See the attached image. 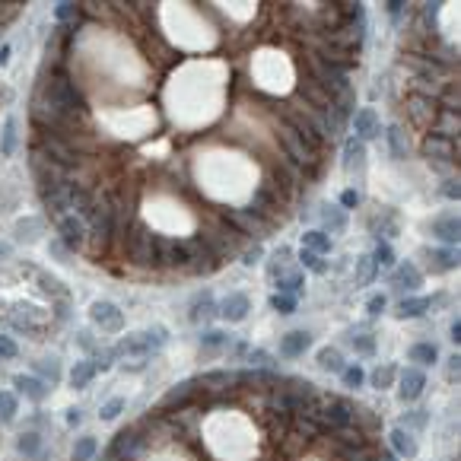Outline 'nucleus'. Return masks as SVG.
<instances>
[{
  "label": "nucleus",
  "instance_id": "nucleus-1",
  "mask_svg": "<svg viewBox=\"0 0 461 461\" xmlns=\"http://www.w3.org/2000/svg\"><path fill=\"white\" fill-rule=\"evenodd\" d=\"M121 242H124L128 261H134L137 268H156V264H162V245H166V239L156 236L143 223H131L124 229Z\"/></svg>",
  "mask_w": 461,
  "mask_h": 461
},
{
  "label": "nucleus",
  "instance_id": "nucleus-2",
  "mask_svg": "<svg viewBox=\"0 0 461 461\" xmlns=\"http://www.w3.org/2000/svg\"><path fill=\"white\" fill-rule=\"evenodd\" d=\"M299 64H302V71H306L302 77H312L315 83H321L328 92H331V96H340V92L350 90V73L353 71H347V67L331 64V61L318 58V54H312V52H309Z\"/></svg>",
  "mask_w": 461,
  "mask_h": 461
},
{
  "label": "nucleus",
  "instance_id": "nucleus-3",
  "mask_svg": "<svg viewBox=\"0 0 461 461\" xmlns=\"http://www.w3.org/2000/svg\"><path fill=\"white\" fill-rule=\"evenodd\" d=\"M166 344V328H147V331H137V334H128V337H121V344L115 347L112 353H121V357H150L153 350H160V347Z\"/></svg>",
  "mask_w": 461,
  "mask_h": 461
},
{
  "label": "nucleus",
  "instance_id": "nucleus-4",
  "mask_svg": "<svg viewBox=\"0 0 461 461\" xmlns=\"http://www.w3.org/2000/svg\"><path fill=\"white\" fill-rule=\"evenodd\" d=\"M143 448H147V436H143L137 426H128V429H121V433L112 439L109 455H112V458H118V461H137Z\"/></svg>",
  "mask_w": 461,
  "mask_h": 461
},
{
  "label": "nucleus",
  "instance_id": "nucleus-5",
  "mask_svg": "<svg viewBox=\"0 0 461 461\" xmlns=\"http://www.w3.org/2000/svg\"><path fill=\"white\" fill-rule=\"evenodd\" d=\"M223 223L232 226V232H239V236H255V239H264L270 232V226L264 223L258 213H251L249 207H242V210H223Z\"/></svg>",
  "mask_w": 461,
  "mask_h": 461
},
{
  "label": "nucleus",
  "instance_id": "nucleus-6",
  "mask_svg": "<svg viewBox=\"0 0 461 461\" xmlns=\"http://www.w3.org/2000/svg\"><path fill=\"white\" fill-rule=\"evenodd\" d=\"M423 156H426L429 162H436V166H455V160H458V140H448V137L436 134V131H429L426 140H423Z\"/></svg>",
  "mask_w": 461,
  "mask_h": 461
},
{
  "label": "nucleus",
  "instance_id": "nucleus-7",
  "mask_svg": "<svg viewBox=\"0 0 461 461\" xmlns=\"http://www.w3.org/2000/svg\"><path fill=\"white\" fill-rule=\"evenodd\" d=\"M58 236H61V245L71 251H86V239H90V232H86V223L80 217H73V213H67V217H61L58 223Z\"/></svg>",
  "mask_w": 461,
  "mask_h": 461
},
{
  "label": "nucleus",
  "instance_id": "nucleus-8",
  "mask_svg": "<svg viewBox=\"0 0 461 461\" xmlns=\"http://www.w3.org/2000/svg\"><path fill=\"white\" fill-rule=\"evenodd\" d=\"M90 318H92V325H99L102 331H109V334H118L124 328L121 309H118L115 302H105V299L92 302V306H90Z\"/></svg>",
  "mask_w": 461,
  "mask_h": 461
},
{
  "label": "nucleus",
  "instance_id": "nucleus-9",
  "mask_svg": "<svg viewBox=\"0 0 461 461\" xmlns=\"http://www.w3.org/2000/svg\"><path fill=\"white\" fill-rule=\"evenodd\" d=\"M249 312H251V299L245 293H229L223 302H217V315L223 321H229V325H239V321H245L249 318Z\"/></svg>",
  "mask_w": 461,
  "mask_h": 461
},
{
  "label": "nucleus",
  "instance_id": "nucleus-10",
  "mask_svg": "<svg viewBox=\"0 0 461 461\" xmlns=\"http://www.w3.org/2000/svg\"><path fill=\"white\" fill-rule=\"evenodd\" d=\"M423 388H426V376H423V369L410 366V369L401 372V382H397V397H401V404H414L417 397L423 395Z\"/></svg>",
  "mask_w": 461,
  "mask_h": 461
},
{
  "label": "nucleus",
  "instance_id": "nucleus-11",
  "mask_svg": "<svg viewBox=\"0 0 461 461\" xmlns=\"http://www.w3.org/2000/svg\"><path fill=\"white\" fill-rule=\"evenodd\" d=\"M353 131H357V140L359 143L382 137V121H378L376 109H357V112H353Z\"/></svg>",
  "mask_w": 461,
  "mask_h": 461
},
{
  "label": "nucleus",
  "instance_id": "nucleus-12",
  "mask_svg": "<svg viewBox=\"0 0 461 461\" xmlns=\"http://www.w3.org/2000/svg\"><path fill=\"white\" fill-rule=\"evenodd\" d=\"M194 261V249L188 245V239H166L162 245V264L169 268H188Z\"/></svg>",
  "mask_w": 461,
  "mask_h": 461
},
{
  "label": "nucleus",
  "instance_id": "nucleus-13",
  "mask_svg": "<svg viewBox=\"0 0 461 461\" xmlns=\"http://www.w3.org/2000/svg\"><path fill=\"white\" fill-rule=\"evenodd\" d=\"M299 96H306V105H309V109H315V112H328V109H331V102H334L331 92H328L321 83H315L312 77H302Z\"/></svg>",
  "mask_w": 461,
  "mask_h": 461
},
{
  "label": "nucleus",
  "instance_id": "nucleus-14",
  "mask_svg": "<svg viewBox=\"0 0 461 461\" xmlns=\"http://www.w3.org/2000/svg\"><path fill=\"white\" fill-rule=\"evenodd\" d=\"M388 283L397 289V293H410V289L423 287V274H420V270H417L410 261H404V264H397V268L391 270Z\"/></svg>",
  "mask_w": 461,
  "mask_h": 461
},
{
  "label": "nucleus",
  "instance_id": "nucleus-15",
  "mask_svg": "<svg viewBox=\"0 0 461 461\" xmlns=\"http://www.w3.org/2000/svg\"><path fill=\"white\" fill-rule=\"evenodd\" d=\"M312 347V334L309 331H289L280 337V357L283 359H299Z\"/></svg>",
  "mask_w": 461,
  "mask_h": 461
},
{
  "label": "nucleus",
  "instance_id": "nucleus-16",
  "mask_svg": "<svg viewBox=\"0 0 461 461\" xmlns=\"http://www.w3.org/2000/svg\"><path fill=\"white\" fill-rule=\"evenodd\" d=\"M217 315V299H213L210 289H204V293H198L191 299V309H188V318L194 321V325H207V321Z\"/></svg>",
  "mask_w": 461,
  "mask_h": 461
},
{
  "label": "nucleus",
  "instance_id": "nucleus-17",
  "mask_svg": "<svg viewBox=\"0 0 461 461\" xmlns=\"http://www.w3.org/2000/svg\"><path fill=\"white\" fill-rule=\"evenodd\" d=\"M433 236L439 239V242H445V245H455L458 242V236H461L458 217H455V213H442V217H436L433 220Z\"/></svg>",
  "mask_w": 461,
  "mask_h": 461
},
{
  "label": "nucleus",
  "instance_id": "nucleus-18",
  "mask_svg": "<svg viewBox=\"0 0 461 461\" xmlns=\"http://www.w3.org/2000/svg\"><path fill=\"white\" fill-rule=\"evenodd\" d=\"M407 112H410V121L414 124H429L439 112V102L436 99H420V96H410L407 99Z\"/></svg>",
  "mask_w": 461,
  "mask_h": 461
},
{
  "label": "nucleus",
  "instance_id": "nucleus-19",
  "mask_svg": "<svg viewBox=\"0 0 461 461\" xmlns=\"http://www.w3.org/2000/svg\"><path fill=\"white\" fill-rule=\"evenodd\" d=\"M388 439H391V452L395 455H401V458H417V439L410 436V429L395 426L388 433Z\"/></svg>",
  "mask_w": 461,
  "mask_h": 461
},
{
  "label": "nucleus",
  "instance_id": "nucleus-20",
  "mask_svg": "<svg viewBox=\"0 0 461 461\" xmlns=\"http://www.w3.org/2000/svg\"><path fill=\"white\" fill-rule=\"evenodd\" d=\"M429 306H433V299H429V296H407V299L397 302L395 315H397V318H420V315L426 312Z\"/></svg>",
  "mask_w": 461,
  "mask_h": 461
},
{
  "label": "nucleus",
  "instance_id": "nucleus-21",
  "mask_svg": "<svg viewBox=\"0 0 461 461\" xmlns=\"http://www.w3.org/2000/svg\"><path fill=\"white\" fill-rule=\"evenodd\" d=\"M423 255L429 258V268H433V274H445V270H455V264H458V255H455L452 249H426Z\"/></svg>",
  "mask_w": 461,
  "mask_h": 461
},
{
  "label": "nucleus",
  "instance_id": "nucleus-22",
  "mask_svg": "<svg viewBox=\"0 0 461 461\" xmlns=\"http://www.w3.org/2000/svg\"><path fill=\"white\" fill-rule=\"evenodd\" d=\"M433 124H436V134H442V137H448V140H458V112H445V109H439L436 112V118H433Z\"/></svg>",
  "mask_w": 461,
  "mask_h": 461
},
{
  "label": "nucleus",
  "instance_id": "nucleus-23",
  "mask_svg": "<svg viewBox=\"0 0 461 461\" xmlns=\"http://www.w3.org/2000/svg\"><path fill=\"white\" fill-rule=\"evenodd\" d=\"M289 258H293V251H289L287 245H280V249L270 255V261H268V277L270 280H280L283 274H289Z\"/></svg>",
  "mask_w": 461,
  "mask_h": 461
},
{
  "label": "nucleus",
  "instance_id": "nucleus-24",
  "mask_svg": "<svg viewBox=\"0 0 461 461\" xmlns=\"http://www.w3.org/2000/svg\"><path fill=\"white\" fill-rule=\"evenodd\" d=\"M302 249L315 251V255L325 258L328 251H331V236H328V232H321V229H309L306 236H302Z\"/></svg>",
  "mask_w": 461,
  "mask_h": 461
},
{
  "label": "nucleus",
  "instance_id": "nucleus-25",
  "mask_svg": "<svg viewBox=\"0 0 461 461\" xmlns=\"http://www.w3.org/2000/svg\"><path fill=\"white\" fill-rule=\"evenodd\" d=\"M13 385L20 388V395L32 397V401H45V395H48L45 382H39V378H32V376H16Z\"/></svg>",
  "mask_w": 461,
  "mask_h": 461
},
{
  "label": "nucleus",
  "instance_id": "nucleus-26",
  "mask_svg": "<svg viewBox=\"0 0 461 461\" xmlns=\"http://www.w3.org/2000/svg\"><path fill=\"white\" fill-rule=\"evenodd\" d=\"M363 160H366V147L357 140V137H350V140L344 143V169H347V172L363 169Z\"/></svg>",
  "mask_w": 461,
  "mask_h": 461
},
{
  "label": "nucleus",
  "instance_id": "nucleus-27",
  "mask_svg": "<svg viewBox=\"0 0 461 461\" xmlns=\"http://www.w3.org/2000/svg\"><path fill=\"white\" fill-rule=\"evenodd\" d=\"M315 359H318V369L325 372H344V357H340L337 347H321Z\"/></svg>",
  "mask_w": 461,
  "mask_h": 461
},
{
  "label": "nucleus",
  "instance_id": "nucleus-28",
  "mask_svg": "<svg viewBox=\"0 0 461 461\" xmlns=\"http://www.w3.org/2000/svg\"><path fill=\"white\" fill-rule=\"evenodd\" d=\"M92 378H96V366H92V359H83V363H77V366L71 369V388H73V391L86 388Z\"/></svg>",
  "mask_w": 461,
  "mask_h": 461
},
{
  "label": "nucleus",
  "instance_id": "nucleus-29",
  "mask_svg": "<svg viewBox=\"0 0 461 461\" xmlns=\"http://www.w3.org/2000/svg\"><path fill=\"white\" fill-rule=\"evenodd\" d=\"M321 226H325V229L321 232H344V226H347V217H344V210H340V207H331V204H325L321 207Z\"/></svg>",
  "mask_w": 461,
  "mask_h": 461
},
{
  "label": "nucleus",
  "instance_id": "nucleus-30",
  "mask_svg": "<svg viewBox=\"0 0 461 461\" xmlns=\"http://www.w3.org/2000/svg\"><path fill=\"white\" fill-rule=\"evenodd\" d=\"M436 359H439V350H436L433 344H426V340L410 347V363H417V369H420V366H433Z\"/></svg>",
  "mask_w": 461,
  "mask_h": 461
},
{
  "label": "nucleus",
  "instance_id": "nucleus-31",
  "mask_svg": "<svg viewBox=\"0 0 461 461\" xmlns=\"http://www.w3.org/2000/svg\"><path fill=\"white\" fill-rule=\"evenodd\" d=\"M274 283H277V293L296 296V299H299V293L306 289V277H302L299 270H293V274H283L280 280H274Z\"/></svg>",
  "mask_w": 461,
  "mask_h": 461
},
{
  "label": "nucleus",
  "instance_id": "nucleus-32",
  "mask_svg": "<svg viewBox=\"0 0 461 461\" xmlns=\"http://www.w3.org/2000/svg\"><path fill=\"white\" fill-rule=\"evenodd\" d=\"M188 274H194V277H210V274H217L220 270V261L213 255H194V261L188 264Z\"/></svg>",
  "mask_w": 461,
  "mask_h": 461
},
{
  "label": "nucleus",
  "instance_id": "nucleus-33",
  "mask_svg": "<svg viewBox=\"0 0 461 461\" xmlns=\"http://www.w3.org/2000/svg\"><path fill=\"white\" fill-rule=\"evenodd\" d=\"M385 140H388V147H391V153H395V160H407L410 143H407V137L401 134V128H397V124H391V128H388Z\"/></svg>",
  "mask_w": 461,
  "mask_h": 461
},
{
  "label": "nucleus",
  "instance_id": "nucleus-34",
  "mask_svg": "<svg viewBox=\"0 0 461 461\" xmlns=\"http://www.w3.org/2000/svg\"><path fill=\"white\" fill-rule=\"evenodd\" d=\"M16 414H20L16 395H13V391H0V426L13 423V420H16Z\"/></svg>",
  "mask_w": 461,
  "mask_h": 461
},
{
  "label": "nucleus",
  "instance_id": "nucleus-35",
  "mask_svg": "<svg viewBox=\"0 0 461 461\" xmlns=\"http://www.w3.org/2000/svg\"><path fill=\"white\" fill-rule=\"evenodd\" d=\"M331 109H334V115H340L344 121H347V118H353V112H357V96H353V90H347V92H340V96H334Z\"/></svg>",
  "mask_w": 461,
  "mask_h": 461
},
{
  "label": "nucleus",
  "instance_id": "nucleus-36",
  "mask_svg": "<svg viewBox=\"0 0 461 461\" xmlns=\"http://www.w3.org/2000/svg\"><path fill=\"white\" fill-rule=\"evenodd\" d=\"M395 376H397L395 366H376V369H372V376H369V382H372V388L385 391V388H391Z\"/></svg>",
  "mask_w": 461,
  "mask_h": 461
},
{
  "label": "nucleus",
  "instance_id": "nucleus-37",
  "mask_svg": "<svg viewBox=\"0 0 461 461\" xmlns=\"http://www.w3.org/2000/svg\"><path fill=\"white\" fill-rule=\"evenodd\" d=\"M299 264H302L306 270H312V274H318V277L328 274V268H331V264H328L321 255H315V251H306V249L299 251Z\"/></svg>",
  "mask_w": 461,
  "mask_h": 461
},
{
  "label": "nucleus",
  "instance_id": "nucleus-38",
  "mask_svg": "<svg viewBox=\"0 0 461 461\" xmlns=\"http://www.w3.org/2000/svg\"><path fill=\"white\" fill-rule=\"evenodd\" d=\"M376 274H378V268L372 264V258H369V255L359 258V261H357V283H359V287L372 283V280H376Z\"/></svg>",
  "mask_w": 461,
  "mask_h": 461
},
{
  "label": "nucleus",
  "instance_id": "nucleus-39",
  "mask_svg": "<svg viewBox=\"0 0 461 461\" xmlns=\"http://www.w3.org/2000/svg\"><path fill=\"white\" fill-rule=\"evenodd\" d=\"M296 306H299V299H296V296H287V293H274V296H270V309H274V312H280V315H293Z\"/></svg>",
  "mask_w": 461,
  "mask_h": 461
},
{
  "label": "nucleus",
  "instance_id": "nucleus-40",
  "mask_svg": "<svg viewBox=\"0 0 461 461\" xmlns=\"http://www.w3.org/2000/svg\"><path fill=\"white\" fill-rule=\"evenodd\" d=\"M99 442L92 439V436H83V439H77V445H73V461H90L92 455H96Z\"/></svg>",
  "mask_w": 461,
  "mask_h": 461
},
{
  "label": "nucleus",
  "instance_id": "nucleus-41",
  "mask_svg": "<svg viewBox=\"0 0 461 461\" xmlns=\"http://www.w3.org/2000/svg\"><path fill=\"white\" fill-rule=\"evenodd\" d=\"M13 150H16V118H7V124H4V140H0V153L13 156Z\"/></svg>",
  "mask_w": 461,
  "mask_h": 461
},
{
  "label": "nucleus",
  "instance_id": "nucleus-42",
  "mask_svg": "<svg viewBox=\"0 0 461 461\" xmlns=\"http://www.w3.org/2000/svg\"><path fill=\"white\" fill-rule=\"evenodd\" d=\"M369 258H372V264H376V268H395V251H391L388 242H378L376 251H372Z\"/></svg>",
  "mask_w": 461,
  "mask_h": 461
},
{
  "label": "nucleus",
  "instance_id": "nucleus-43",
  "mask_svg": "<svg viewBox=\"0 0 461 461\" xmlns=\"http://www.w3.org/2000/svg\"><path fill=\"white\" fill-rule=\"evenodd\" d=\"M350 344H353V350L363 353V357L376 353V337H372V334H357V337H350Z\"/></svg>",
  "mask_w": 461,
  "mask_h": 461
},
{
  "label": "nucleus",
  "instance_id": "nucleus-44",
  "mask_svg": "<svg viewBox=\"0 0 461 461\" xmlns=\"http://www.w3.org/2000/svg\"><path fill=\"white\" fill-rule=\"evenodd\" d=\"M340 378H344L347 388H359V385L366 382V372L359 369V366H344V372H340Z\"/></svg>",
  "mask_w": 461,
  "mask_h": 461
},
{
  "label": "nucleus",
  "instance_id": "nucleus-45",
  "mask_svg": "<svg viewBox=\"0 0 461 461\" xmlns=\"http://www.w3.org/2000/svg\"><path fill=\"white\" fill-rule=\"evenodd\" d=\"M200 344H204L207 350H213V347H226L229 344V334L226 331H204L200 334Z\"/></svg>",
  "mask_w": 461,
  "mask_h": 461
},
{
  "label": "nucleus",
  "instance_id": "nucleus-46",
  "mask_svg": "<svg viewBox=\"0 0 461 461\" xmlns=\"http://www.w3.org/2000/svg\"><path fill=\"white\" fill-rule=\"evenodd\" d=\"M16 445H20L23 455H39V445H42V442H39V436H35V433H23Z\"/></svg>",
  "mask_w": 461,
  "mask_h": 461
},
{
  "label": "nucleus",
  "instance_id": "nucleus-47",
  "mask_svg": "<svg viewBox=\"0 0 461 461\" xmlns=\"http://www.w3.org/2000/svg\"><path fill=\"white\" fill-rule=\"evenodd\" d=\"M121 410H124V397H112V401L102 404V414H99V417H102V420H115Z\"/></svg>",
  "mask_w": 461,
  "mask_h": 461
},
{
  "label": "nucleus",
  "instance_id": "nucleus-48",
  "mask_svg": "<svg viewBox=\"0 0 461 461\" xmlns=\"http://www.w3.org/2000/svg\"><path fill=\"white\" fill-rule=\"evenodd\" d=\"M388 309V299H385L382 293H376V296H369V302H366V312L372 315V318H378V315Z\"/></svg>",
  "mask_w": 461,
  "mask_h": 461
},
{
  "label": "nucleus",
  "instance_id": "nucleus-49",
  "mask_svg": "<svg viewBox=\"0 0 461 461\" xmlns=\"http://www.w3.org/2000/svg\"><path fill=\"white\" fill-rule=\"evenodd\" d=\"M16 353H20L16 340L7 337V334H0V359H16Z\"/></svg>",
  "mask_w": 461,
  "mask_h": 461
},
{
  "label": "nucleus",
  "instance_id": "nucleus-50",
  "mask_svg": "<svg viewBox=\"0 0 461 461\" xmlns=\"http://www.w3.org/2000/svg\"><path fill=\"white\" fill-rule=\"evenodd\" d=\"M54 16H58L61 23H67V20H77V16H80V7H77V4H58V10H54Z\"/></svg>",
  "mask_w": 461,
  "mask_h": 461
},
{
  "label": "nucleus",
  "instance_id": "nucleus-51",
  "mask_svg": "<svg viewBox=\"0 0 461 461\" xmlns=\"http://www.w3.org/2000/svg\"><path fill=\"white\" fill-rule=\"evenodd\" d=\"M407 426H414V429L426 426V410H410V417H404V426L401 429H407Z\"/></svg>",
  "mask_w": 461,
  "mask_h": 461
},
{
  "label": "nucleus",
  "instance_id": "nucleus-52",
  "mask_svg": "<svg viewBox=\"0 0 461 461\" xmlns=\"http://www.w3.org/2000/svg\"><path fill=\"white\" fill-rule=\"evenodd\" d=\"M340 207H344V210H357V207H359V194L353 191V188H347V191L340 194Z\"/></svg>",
  "mask_w": 461,
  "mask_h": 461
},
{
  "label": "nucleus",
  "instance_id": "nucleus-53",
  "mask_svg": "<svg viewBox=\"0 0 461 461\" xmlns=\"http://www.w3.org/2000/svg\"><path fill=\"white\" fill-rule=\"evenodd\" d=\"M249 363H255L258 369H270V366H274V363H270V357H268V353H264V350H251Z\"/></svg>",
  "mask_w": 461,
  "mask_h": 461
},
{
  "label": "nucleus",
  "instance_id": "nucleus-54",
  "mask_svg": "<svg viewBox=\"0 0 461 461\" xmlns=\"http://www.w3.org/2000/svg\"><path fill=\"white\" fill-rule=\"evenodd\" d=\"M261 255H264V251H261V245H255V249H249V251H245V255H242V264H245V268H255V264L261 261Z\"/></svg>",
  "mask_w": 461,
  "mask_h": 461
},
{
  "label": "nucleus",
  "instance_id": "nucleus-55",
  "mask_svg": "<svg viewBox=\"0 0 461 461\" xmlns=\"http://www.w3.org/2000/svg\"><path fill=\"white\" fill-rule=\"evenodd\" d=\"M442 194H445L448 200H458V181H455V179H445V181H442Z\"/></svg>",
  "mask_w": 461,
  "mask_h": 461
},
{
  "label": "nucleus",
  "instance_id": "nucleus-56",
  "mask_svg": "<svg viewBox=\"0 0 461 461\" xmlns=\"http://www.w3.org/2000/svg\"><path fill=\"white\" fill-rule=\"evenodd\" d=\"M39 372H42V376H52V382L58 378V366H54V359H42V363H39Z\"/></svg>",
  "mask_w": 461,
  "mask_h": 461
},
{
  "label": "nucleus",
  "instance_id": "nucleus-57",
  "mask_svg": "<svg viewBox=\"0 0 461 461\" xmlns=\"http://www.w3.org/2000/svg\"><path fill=\"white\" fill-rule=\"evenodd\" d=\"M404 7H407V4H401V0H388V4H385V10H388V16H401L404 13Z\"/></svg>",
  "mask_w": 461,
  "mask_h": 461
},
{
  "label": "nucleus",
  "instance_id": "nucleus-58",
  "mask_svg": "<svg viewBox=\"0 0 461 461\" xmlns=\"http://www.w3.org/2000/svg\"><path fill=\"white\" fill-rule=\"evenodd\" d=\"M80 420H83V414H80L77 407H71V410H67V423H71V426H77Z\"/></svg>",
  "mask_w": 461,
  "mask_h": 461
},
{
  "label": "nucleus",
  "instance_id": "nucleus-59",
  "mask_svg": "<svg viewBox=\"0 0 461 461\" xmlns=\"http://www.w3.org/2000/svg\"><path fill=\"white\" fill-rule=\"evenodd\" d=\"M458 363H461L458 357H452V359H448V378H452V382H455V376H458Z\"/></svg>",
  "mask_w": 461,
  "mask_h": 461
},
{
  "label": "nucleus",
  "instance_id": "nucleus-60",
  "mask_svg": "<svg viewBox=\"0 0 461 461\" xmlns=\"http://www.w3.org/2000/svg\"><path fill=\"white\" fill-rule=\"evenodd\" d=\"M10 52H13L10 45H0V64H7V61H10Z\"/></svg>",
  "mask_w": 461,
  "mask_h": 461
},
{
  "label": "nucleus",
  "instance_id": "nucleus-61",
  "mask_svg": "<svg viewBox=\"0 0 461 461\" xmlns=\"http://www.w3.org/2000/svg\"><path fill=\"white\" fill-rule=\"evenodd\" d=\"M452 340H455V344L461 340V321H452Z\"/></svg>",
  "mask_w": 461,
  "mask_h": 461
},
{
  "label": "nucleus",
  "instance_id": "nucleus-62",
  "mask_svg": "<svg viewBox=\"0 0 461 461\" xmlns=\"http://www.w3.org/2000/svg\"><path fill=\"white\" fill-rule=\"evenodd\" d=\"M376 461H397V455L395 452H382V455H376Z\"/></svg>",
  "mask_w": 461,
  "mask_h": 461
},
{
  "label": "nucleus",
  "instance_id": "nucleus-63",
  "mask_svg": "<svg viewBox=\"0 0 461 461\" xmlns=\"http://www.w3.org/2000/svg\"><path fill=\"white\" fill-rule=\"evenodd\" d=\"M102 461H118V458H112V455H105V458Z\"/></svg>",
  "mask_w": 461,
  "mask_h": 461
}]
</instances>
